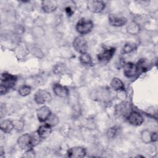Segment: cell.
Wrapping results in <instances>:
<instances>
[{
	"instance_id": "1",
	"label": "cell",
	"mask_w": 158,
	"mask_h": 158,
	"mask_svg": "<svg viewBox=\"0 0 158 158\" xmlns=\"http://www.w3.org/2000/svg\"><path fill=\"white\" fill-rule=\"evenodd\" d=\"M93 28V23L89 19L82 18L78 20L76 24V30L81 35H86L89 33Z\"/></svg>"
},
{
	"instance_id": "2",
	"label": "cell",
	"mask_w": 158,
	"mask_h": 158,
	"mask_svg": "<svg viewBox=\"0 0 158 158\" xmlns=\"http://www.w3.org/2000/svg\"><path fill=\"white\" fill-rule=\"evenodd\" d=\"M17 144L20 149L25 151L30 150L35 146L33 136L31 135L28 133L23 134L19 137L17 139Z\"/></svg>"
},
{
	"instance_id": "3",
	"label": "cell",
	"mask_w": 158,
	"mask_h": 158,
	"mask_svg": "<svg viewBox=\"0 0 158 158\" xmlns=\"http://www.w3.org/2000/svg\"><path fill=\"white\" fill-rule=\"evenodd\" d=\"M73 47L74 49L80 54L87 52L88 48V43L82 35L78 36L74 39L73 41Z\"/></svg>"
},
{
	"instance_id": "4",
	"label": "cell",
	"mask_w": 158,
	"mask_h": 158,
	"mask_svg": "<svg viewBox=\"0 0 158 158\" xmlns=\"http://www.w3.org/2000/svg\"><path fill=\"white\" fill-rule=\"evenodd\" d=\"M52 96L48 91L45 89H38L34 95V101L38 104H44L49 102Z\"/></svg>"
},
{
	"instance_id": "5",
	"label": "cell",
	"mask_w": 158,
	"mask_h": 158,
	"mask_svg": "<svg viewBox=\"0 0 158 158\" xmlns=\"http://www.w3.org/2000/svg\"><path fill=\"white\" fill-rule=\"evenodd\" d=\"M17 80V77L10 73L4 72L1 75V84L5 86L8 89L15 86Z\"/></svg>"
},
{
	"instance_id": "6",
	"label": "cell",
	"mask_w": 158,
	"mask_h": 158,
	"mask_svg": "<svg viewBox=\"0 0 158 158\" xmlns=\"http://www.w3.org/2000/svg\"><path fill=\"white\" fill-rule=\"evenodd\" d=\"M115 52V48L114 47L104 48L101 52L98 54V59L99 61L102 62H107L112 58Z\"/></svg>"
},
{
	"instance_id": "7",
	"label": "cell",
	"mask_w": 158,
	"mask_h": 158,
	"mask_svg": "<svg viewBox=\"0 0 158 158\" xmlns=\"http://www.w3.org/2000/svg\"><path fill=\"white\" fill-rule=\"evenodd\" d=\"M87 9L93 13H100L106 7V4L102 1H89L86 3Z\"/></svg>"
},
{
	"instance_id": "8",
	"label": "cell",
	"mask_w": 158,
	"mask_h": 158,
	"mask_svg": "<svg viewBox=\"0 0 158 158\" xmlns=\"http://www.w3.org/2000/svg\"><path fill=\"white\" fill-rule=\"evenodd\" d=\"M127 122L134 126H139L141 125L143 121V116L136 111H132L130 112L127 117Z\"/></svg>"
},
{
	"instance_id": "9",
	"label": "cell",
	"mask_w": 158,
	"mask_h": 158,
	"mask_svg": "<svg viewBox=\"0 0 158 158\" xmlns=\"http://www.w3.org/2000/svg\"><path fill=\"white\" fill-rule=\"evenodd\" d=\"M109 22L114 27H120L125 25L127 22V19L123 16L111 14L109 15Z\"/></svg>"
},
{
	"instance_id": "10",
	"label": "cell",
	"mask_w": 158,
	"mask_h": 158,
	"mask_svg": "<svg viewBox=\"0 0 158 158\" xmlns=\"http://www.w3.org/2000/svg\"><path fill=\"white\" fill-rule=\"evenodd\" d=\"M51 114L52 112L50 109L46 106H41L36 111L37 117L40 122H46Z\"/></svg>"
},
{
	"instance_id": "11",
	"label": "cell",
	"mask_w": 158,
	"mask_h": 158,
	"mask_svg": "<svg viewBox=\"0 0 158 158\" xmlns=\"http://www.w3.org/2000/svg\"><path fill=\"white\" fill-rule=\"evenodd\" d=\"M139 69L136 64L132 62H127L123 67V72L127 78H131L135 76Z\"/></svg>"
},
{
	"instance_id": "12",
	"label": "cell",
	"mask_w": 158,
	"mask_h": 158,
	"mask_svg": "<svg viewBox=\"0 0 158 158\" xmlns=\"http://www.w3.org/2000/svg\"><path fill=\"white\" fill-rule=\"evenodd\" d=\"M58 4L56 1L45 0L41 2V9L45 13H52L57 8Z\"/></svg>"
},
{
	"instance_id": "13",
	"label": "cell",
	"mask_w": 158,
	"mask_h": 158,
	"mask_svg": "<svg viewBox=\"0 0 158 158\" xmlns=\"http://www.w3.org/2000/svg\"><path fill=\"white\" fill-rule=\"evenodd\" d=\"M52 90L56 96L60 98L67 97L69 94V90L66 86L57 83H54L52 86Z\"/></svg>"
},
{
	"instance_id": "14",
	"label": "cell",
	"mask_w": 158,
	"mask_h": 158,
	"mask_svg": "<svg viewBox=\"0 0 158 158\" xmlns=\"http://www.w3.org/2000/svg\"><path fill=\"white\" fill-rule=\"evenodd\" d=\"M86 150L83 147L75 146L67 151V156L70 157H83L86 155Z\"/></svg>"
},
{
	"instance_id": "15",
	"label": "cell",
	"mask_w": 158,
	"mask_h": 158,
	"mask_svg": "<svg viewBox=\"0 0 158 158\" xmlns=\"http://www.w3.org/2000/svg\"><path fill=\"white\" fill-rule=\"evenodd\" d=\"M36 132L40 138H46L51 135L52 132V127L47 123H45L38 127Z\"/></svg>"
},
{
	"instance_id": "16",
	"label": "cell",
	"mask_w": 158,
	"mask_h": 158,
	"mask_svg": "<svg viewBox=\"0 0 158 158\" xmlns=\"http://www.w3.org/2000/svg\"><path fill=\"white\" fill-rule=\"evenodd\" d=\"M0 128L2 131L5 133H10L14 128L13 122L9 119H4L0 123Z\"/></svg>"
},
{
	"instance_id": "17",
	"label": "cell",
	"mask_w": 158,
	"mask_h": 158,
	"mask_svg": "<svg viewBox=\"0 0 158 158\" xmlns=\"http://www.w3.org/2000/svg\"><path fill=\"white\" fill-rule=\"evenodd\" d=\"M141 28L138 23L135 21H132L127 27V31L131 35H138L140 32Z\"/></svg>"
},
{
	"instance_id": "18",
	"label": "cell",
	"mask_w": 158,
	"mask_h": 158,
	"mask_svg": "<svg viewBox=\"0 0 158 158\" xmlns=\"http://www.w3.org/2000/svg\"><path fill=\"white\" fill-rule=\"evenodd\" d=\"M110 85L111 88L116 91H125V86H124L123 83L118 78H117V77L113 78L110 81Z\"/></svg>"
},
{
	"instance_id": "19",
	"label": "cell",
	"mask_w": 158,
	"mask_h": 158,
	"mask_svg": "<svg viewBox=\"0 0 158 158\" xmlns=\"http://www.w3.org/2000/svg\"><path fill=\"white\" fill-rule=\"evenodd\" d=\"M28 52V48L27 46L23 43L19 44L15 49L16 56L19 59L23 58L27 54Z\"/></svg>"
},
{
	"instance_id": "20",
	"label": "cell",
	"mask_w": 158,
	"mask_h": 158,
	"mask_svg": "<svg viewBox=\"0 0 158 158\" xmlns=\"http://www.w3.org/2000/svg\"><path fill=\"white\" fill-rule=\"evenodd\" d=\"M32 36L36 39H40L43 37L45 35L44 29L40 25H36L32 27L31 30Z\"/></svg>"
},
{
	"instance_id": "21",
	"label": "cell",
	"mask_w": 158,
	"mask_h": 158,
	"mask_svg": "<svg viewBox=\"0 0 158 158\" xmlns=\"http://www.w3.org/2000/svg\"><path fill=\"white\" fill-rule=\"evenodd\" d=\"M79 60L81 64H85V65H89L93 64L92 58H91V56L87 52L81 54L79 57Z\"/></svg>"
},
{
	"instance_id": "22",
	"label": "cell",
	"mask_w": 158,
	"mask_h": 158,
	"mask_svg": "<svg viewBox=\"0 0 158 158\" xmlns=\"http://www.w3.org/2000/svg\"><path fill=\"white\" fill-rule=\"evenodd\" d=\"M141 139L145 144L151 143V132L148 130H143L141 131Z\"/></svg>"
},
{
	"instance_id": "23",
	"label": "cell",
	"mask_w": 158,
	"mask_h": 158,
	"mask_svg": "<svg viewBox=\"0 0 158 158\" xmlns=\"http://www.w3.org/2000/svg\"><path fill=\"white\" fill-rule=\"evenodd\" d=\"M136 48H137V44L136 43H132V42H128L124 45L122 49V52L123 54L130 53L134 51L135 50H136Z\"/></svg>"
},
{
	"instance_id": "24",
	"label": "cell",
	"mask_w": 158,
	"mask_h": 158,
	"mask_svg": "<svg viewBox=\"0 0 158 158\" xmlns=\"http://www.w3.org/2000/svg\"><path fill=\"white\" fill-rule=\"evenodd\" d=\"M31 92V87L28 85H23L18 89L19 94L22 96H27Z\"/></svg>"
},
{
	"instance_id": "25",
	"label": "cell",
	"mask_w": 158,
	"mask_h": 158,
	"mask_svg": "<svg viewBox=\"0 0 158 158\" xmlns=\"http://www.w3.org/2000/svg\"><path fill=\"white\" fill-rule=\"evenodd\" d=\"M118 133V127L114 126L108 129V130L107 131L106 135L108 138L114 139L117 136Z\"/></svg>"
},
{
	"instance_id": "26",
	"label": "cell",
	"mask_w": 158,
	"mask_h": 158,
	"mask_svg": "<svg viewBox=\"0 0 158 158\" xmlns=\"http://www.w3.org/2000/svg\"><path fill=\"white\" fill-rule=\"evenodd\" d=\"M59 122V120L58 118V117H57V115H56L55 114H51V115H50V117L48 118V119L47 120V121L45 123H47L48 124H49L50 126L54 127L56 125H57L58 124Z\"/></svg>"
},
{
	"instance_id": "27",
	"label": "cell",
	"mask_w": 158,
	"mask_h": 158,
	"mask_svg": "<svg viewBox=\"0 0 158 158\" xmlns=\"http://www.w3.org/2000/svg\"><path fill=\"white\" fill-rule=\"evenodd\" d=\"M13 122L14 128L17 131H21L24 127V122L23 120L20 119L15 120Z\"/></svg>"
},
{
	"instance_id": "28",
	"label": "cell",
	"mask_w": 158,
	"mask_h": 158,
	"mask_svg": "<svg viewBox=\"0 0 158 158\" xmlns=\"http://www.w3.org/2000/svg\"><path fill=\"white\" fill-rule=\"evenodd\" d=\"M136 65H137L139 70L141 69L143 71H145V70L148 69L149 64H148V62L146 60V59H141L138 62Z\"/></svg>"
},
{
	"instance_id": "29",
	"label": "cell",
	"mask_w": 158,
	"mask_h": 158,
	"mask_svg": "<svg viewBox=\"0 0 158 158\" xmlns=\"http://www.w3.org/2000/svg\"><path fill=\"white\" fill-rule=\"evenodd\" d=\"M64 66L60 64H57L54 67V72L56 74H59L62 73L64 71Z\"/></svg>"
},
{
	"instance_id": "30",
	"label": "cell",
	"mask_w": 158,
	"mask_h": 158,
	"mask_svg": "<svg viewBox=\"0 0 158 158\" xmlns=\"http://www.w3.org/2000/svg\"><path fill=\"white\" fill-rule=\"evenodd\" d=\"M65 11L68 15H72L73 13V10L72 6H66L65 7Z\"/></svg>"
},
{
	"instance_id": "31",
	"label": "cell",
	"mask_w": 158,
	"mask_h": 158,
	"mask_svg": "<svg viewBox=\"0 0 158 158\" xmlns=\"http://www.w3.org/2000/svg\"><path fill=\"white\" fill-rule=\"evenodd\" d=\"M8 91V89L5 86H4L3 85H1V86H0V92H1V95H4L5 94L7 93Z\"/></svg>"
},
{
	"instance_id": "32",
	"label": "cell",
	"mask_w": 158,
	"mask_h": 158,
	"mask_svg": "<svg viewBox=\"0 0 158 158\" xmlns=\"http://www.w3.org/2000/svg\"><path fill=\"white\" fill-rule=\"evenodd\" d=\"M157 141V133L156 131L151 132V143Z\"/></svg>"
},
{
	"instance_id": "33",
	"label": "cell",
	"mask_w": 158,
	"mask_h": 158,
	"mask_svg": "<svg viewBox=\"0 0 158 158\" xmlns=\"http://www.w3.org/2000/svg\"><path fill=\"white\" fill-rule=\"evenodd\" d=\"M4 154V150H3V148L2 147H1V151H0V156L1 157H2Z\"/></svg>"
}]
</instances>
